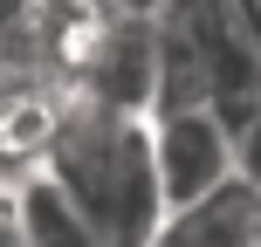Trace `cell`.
Here are the masks:
<instances>
[{
  "label": "cell",
  "mask_w": 261,
  "mask_h": 247,
  "mask_svg": "<svg viewBox=\"0 0 261 247\" xmlns=\"http://www.w3.org/2000/svg\"><path fill=\"white\" fill-rule=\"evenodd\" d=\"M41 172L83 206V220L96 227L103 247H158V234L172 220L165 185H158L151 117L144 110H117L90 90H69Z\"/></svg>",
  "instance_id": "1"
},
{
  "label": "cell",
  "mask_w": 261,
  "mask_h": 247,
  "mask_svg": "<svg viewBox=\"0 0 261 247\" xmlns=\"http://www.w3.org/2000/svg\"><path fill=\"white\" fill-rule=\"evenodd\" d=\"M151 151H158V185H165V206H193V199L220 193V185L248 179L241 172V144L234 124L213 103H179V110H151Z\"/></svg>",
  "instance_id": "2"
},
{
  "label": "cell",
  "mask_w": 261,
  "mask_h": 247,
  "mask_svg": "<svg viewBox=\"0 0 261 247\" xmlns=\"http://www.w3.org/2000/svg\"><path fill=\"white\" fill-rule=\"evenodd\" d=\"M158 247H261V185L234 179L165 220Z\"/></svg>",
  "instance_id": "3"
},
{
  "label": "cell",
  "mask_w": 261,
  "mask_h": 247,
  "mask_svg": "<svg viewBox=\"0 0 261 247\" xmlns=\"http://www.w3.org/2000/svg\"><path fill=\"white\" fill-rule=\"evenodd\" d=\"M7 206H14V240H21V247H103L96 227L83 220V206L48 179V172L14 179L7 185Z\"/></svg>",
  "instance_id": "4"
},
{
  "label": "cell",
  "mask_w": 261,
  "mask_h": 247,
  "mask_svg": "<svg viewBox=\"0 0 261 247\" xmlns=\"http://www.w3.org/2000/svg\"><path fill=\"white\" fill-rule=\"evenodd\" d=\"M234 144H241V172L261 185V96H254V110L234 124Z\"/></svg>",
  "instance_id": "5"
},
{
  "label": "cell",
  "mask_w": 261,
  "mask_h": 247,
  "mask_svg": "<svg viewBox=\"0 0 261 247\" xmlns=\"http://www.w3.org/2000/svg\"><path fill=\"white\" fill-rule=\"evenodd\" d=\"M110 14H124V21H165V7L172 0H103Z\"/></svg>",
  "instance_id": "6"
},
{
  "label": "cell",
  "mask_w": 261,
  "mask_h": 247,
  "mask_svg": "<svg viewBox=\"0 0 261 247\" xmlns=\"http://www.w3.org/2000/svg\"><path fill=\"white\" fill-rule=\"evenodd\" d=\"M234 14H241V28H248V41L261 48V0H234Z\"/></svg>",
  "instance_id": "7"
},
{
  "label": "cell",
  "mask_w": 261,
  "mask_h": 247,
  "mask_svg": "<svg viewBox=\"0 0 261 247\" xmlns=\"http://www.w3.org/2000/svg\"><path fill=\"white\" fill-rule=\"evenodd\" d=\"M14 90V55H7V41H0V96Z\"/></svg>",
  "instance_id": "8"
}]
</instances>
